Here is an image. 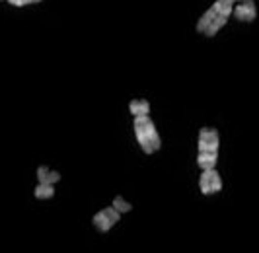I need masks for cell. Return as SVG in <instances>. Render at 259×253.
I'll list each match as a JSON object with an SVG mask.
<instances>
[{
	"label": "cell",
	"instance_id": "cell-1",
	"mask_svg": "<svg viewBox=\"0 0 259 253\" xmlns=\"http://www.w3.org/2000/svg\"><path fill=\"white\" fill-rule=\"evenodd\" d=\"M133 129H135V139L137 144L141 146V150L150 156L162 148V139L160 133L156 129L154 121L150 119V115H143V117H133Z\"/></svg>",
	"mask_w": 259,
	"mask_h": 253
},
{
	"label": "cell",
	"instance_id": "cell-2",
	"mask_svg": "<svg viewBox=\"0 0 259 253\" xmlns=\"http://www.w3.org/2000/svg\"><path fill=\"white\" fill-rule=\"evenodd\" d=\"M121 216L123 215L117 213L115 208L109 204V206H105V208H102V210H98L96 215L92 216V226L96 228L100 234H107V232L121 220Z\"/></svg>",
	"mask_w": 259,
	"mask_h": 253
},
{
	"label": "cell",
	"instance_id": "cell-3",
	"mask_svg": "<svg viewBox=\"0 0 259 253\" xmlns=\"http://www.w3.org/2000/svg\"><path fill=\"white\" fill-rule=\"evenodd\" d=\"M221 135L214 126H203L197 137V152H219Z\"/></svg>",
	"mask_w": 259,
	"mask_h": 253
},
{
	"label": "cell",
	"instance_id": "cell-4",
	"mask_svg": "<svg viewBox=\"0 0 259 253\" xmlns=\"http://www.w3.org/2000/svg\"><path fill=\"white\" fill-rule=\"evenodd\" d=\"M199 191L201 195L210 197V195H217L222 191V177L217 170H207V172H201L199 176Z\"/></svg>",
	"mask_w": 259,
	"mask_h": 253
},
{
	"label": "cell",
	"instance_id": "cell-5",
	"mask_svg": "<svg viewBox=\"0 0 259 253\" xmlns=\"http://www.w3.org/2000/svg\"><path fill=\"white\" fill-rule=\"evenodd\" d=\"M232 14L236 16V20L251 24V22H255V18H257V4H255V0H240V2L234 6Z\"/></svg>",
	"mask_w": 259,
	"mask_h": 253
},
{
	"label": "cell",
	"instance_id": "cell-6",
	"mask_svg": "<svg viewBox=\"0 0 259 253\" xmlns=\"http://www.w3.org/2000/svg\"><path fill=\"white\" fill-rule=\"evenodd\" d=\"M217 162H219V152H197V167L201 172L217 170Z\"/></svg>",
	"mask_w": 259,
	"mask_h": 253
},
{
	"label": "cell",
	"instance_id": "cell-7",
	"mask_svg": "<svg viewBox=\"0 0 259 253\" xmlns=\"http://www.w3.org/2000/svg\"><path fill=\"white\" fill-rule=\"evenodd\" d=\"M61 181V174L57 170H51L47 165H39L37 167V183H47V185H55Z\"/></svg>",
	"mask_w": 259,
	"mask_h": 253
},
{
	"label": "cell",
	"instance_id": "cell-8",
	"mask_svg": "<svg viewBox=\"0 0 259 253\" xmlns=\"http://www.w3.org/2000/svg\"><path fill=\"white\" fill-rule=\"evenodd\" d=\"M129 113L133 117H143V115H150V101L144 98H135L129 101Z\"/></svg>",
	"mask_w": 259,
	"mask_h": 253
},
{
	"label": "cell",
	"instance_id": "cell-9",
	"mask_svg": "<svg viewBox=\"0 0 259 253\" xmlns=\"http://www.w3.org/2000/svg\"><path fill=\"white\" fill-rule=\"evenodd\" d=\"M217 16H219V14H217V10L210 6L207 12L199 18V22H197V25H195V31H197V33H205V31H207V27L212 24V20H214Z\"/></svg>",
	"mask_w": 259,
	"mask_h": 253
},
{
	"label": "cell",
	"instance_id": "cell-10",
	"mask_svg": "<svg viewBox=\"0 0 259 253\" xmlns=\"http://www.w3.org/2000/svg\"><path fill=\"white\" fill-rule=\"evenodd\" d=\"M33 197L37 201H49L55 197V185H47V183H37V187L33 189Z\"/></svg>",
	"mask_w": 259,
	"mask_h": 253
},
{
	"label": "cell",
	"instance_id": "cell-11",
	"mask_svg": "<svg viewBox=\"0 0 259 253\" xmlns=\"http://www.w3.org/2000/svg\"><path fill=\"white\" fill-rule=\"evenodd\" d=\"M226 24H228V18H224V16H217V18L212 20V24L208 25L207 31H205L203 35H205V37H208V39H212Z\"/></svg>",
	"mask_w": 259,
	"mask_h": 253
},
{
	"label": "cell",
	"instance_id": "cell-12",
	"mask_svg": "<svg viewBox=\"0 0 259 253\" xmlns=\"http://www.w3.org/2000/svg\"><path fill=\"white\" fill-rule=\"evenodd\" d=\"M111 206L115 208L117 213H121V215H127V213L133 210V202L127 201L123 195H117L115 199H113V202H111Z\"/></svg>",
	"mask_w": 259,
	"mask_h": 253
},
{
	"label": "cell",
	"instance_id": "cell-13",
	"mask_svg": "<svg viewBox=\"0 0 259 253\" xmlns=\"http://www.w3.org/2000/svg\"><path fill=\"white\" fill-rule=\"evenodd\" d=\"M8 4H12L16 8H24V6H29V4H37V2H43V0H6Z\"/></svg>",
	"mask_w": 259,
	"mask_h": 253
},
{
	"label": "cell",
	"instance_id": "cell-14",
	"mask_svg": "<svg viewBox=\"0 0 259 253\" xmlns=\"http://www.w3.org/2000/svg\"><path fill=\"white\" fill-rule=\"evenodd\" d=\"M228 2H230V4H236V2H240V0H228Z\"/></svg>",
	"mask_w": 259,
	"mask_h": 253
}]
</instances>
